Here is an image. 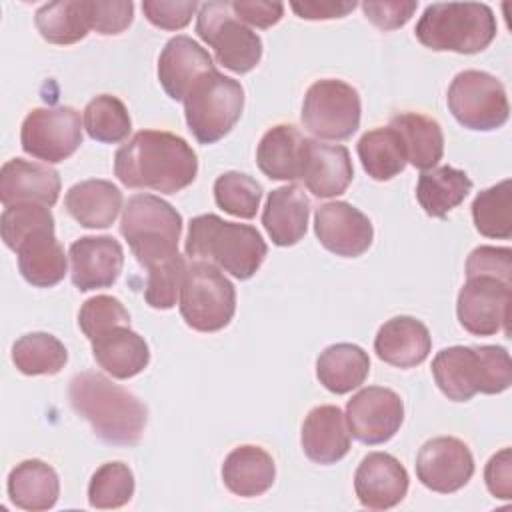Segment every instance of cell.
Returning a JSON list of instances; mask_svg holds the SVG:
<instances>
[{
    "mask_svg": "<svg viewBox=\"0 0 512 512\" xmlns=\"http://www.w3.org/2000/svg\"><path fill=\"white\" fill-rule=\"evenodd\" d=\"M22 278L38 288L56 286L66 276V254L54 236V228H42L26 236L16 248Z\"/></svg>",
    "mask_w": 512,
    "mask_h": 512,
    "instance_id": "4316f807",
    "label": "cell"
},
{
    "mask_svg": "<svg viewBox=\"0 0 512 512\" xmlns=\"http://www.w3.org/2000/svg\"><path fill=\"white\" fill-rule=\"evenodd\" d=\"M70 278L80 292L112 286L124 266V250L112 236H82L70 244Z\"/></svg>",
    "mask_w": 512,
    "mask_h": 512,
    "instance_id": "e0dca14e",
    "label": "cell"
},
{
    "mask_svg": "<svg viewBox=\"0 0 512 512\" xmlns=\"http://www.w3.org/2000/svg\"><path fill=\"white\" fill-rule=\"evenodd\" d=\"M196 34L214 50L216 62L234 74H246L262 58V40L230 8V2H204L196 16Z\"/></svg>",
    "mask_w": 512,
    "mask_h": 512,
    "instance_id": "9c48e42d",
    "label": "cell"
},
{
    "mask_svg": "<svg viewBox=\"0 0 512 512\" xmlns=\"http://www.w3.org/2000/svg\"><path fill=\"white\" fill-rule=\"evenodd\" d=\"M314 232L320 244L342 258L364 254L374 238L372 222L348 202H326L314 214Z\"/></svg>",
    "mask_w": 512,
    "mask_h": 512,
    "instance_id": "2e32d148",
    "label": "cell"
},
{
    "mask_svg": "<svg viewBox=\"0 0 512 512\" xmlns=\"http://www.w3.org/2000/svg\"><path fill=\"white\" fill-rule=\"evenodd\" d=\"M184 250L186 256L208 260L238 280L252 278L268 252L254 226L226 222L216 214H200L190 220Z\"/></svg>",
    "mask_w": 512,
    "mask_h": 512,
    "instance_id": "3957f363",
    "label": "cell"
},
{
    "mask_svg": "<svg viewBox=\"0 0 512 512\" xmlns=\"http://www.w3.org/2000/svg\"><path fill=\"white\" fill-rule=\"evenodd\" d=\"M42 228H54V216L48 206L32 202L4 206L0 218V232L4 244L10 250H14L26 236Z\"/></svg>",
    "mask_w": 512,
    "mask_h": 512,
    "instance_id": "b9f144b4",
    "label": "cell"
},
{
    "mask_svg": "<svg viewBox=\"0 0 512 512\" xmlns=\"http://www.w3.org/2000/svg\"><path fill=\"white\" fill-rule=\"evenodd\" d=\"M120 234L136 260L150 268L178 254L182 216L154 194H136L124 206Z\"/></svg>",
    "mask_w": 512,
    "mask_h": 512,
    "instance_id": "8992f818",
    "label": "cell"
},
{
    "mask_svg": "<svg viewBox=\"0 0 512 512\" xmlns=\"http://www.w3.org/2000/svg\"><path fill=\"white\" fill-rule=\"evenodd\" d=\"M390 126L400 134L406 160L418 170H432L444 154V134L440 124L418 112H400L392 116Z\"/></svg>",
    "mask_w": 512,
    "mask_h": 512,
    "instance_id": "4dcf8cb0",
    "label": "cell"
},
{
    "mask_svg": "<svg viewBox=\"0 0 512 512\" xmlns=\"http://www.w3.org/2000/svg\"><path fill=\"white\" fill-rule=\"evenodd\" d=\"M472 190V180L464 170L440 166L420 174L416 198L424 212L434 218H444L452 208L464 202Z\"/></svg>",
    "mask_w": 512,
    "mask_h": 512,
    "instance_id": "d6a6232c",
    "label": "cell"
},
{
    "mask_svg": "<svg viewBox=\"0 0 512 512\" xmlns=\"http://www.w3.org/2000/svg\"><path fill=\"white\" fill-rule=\"evenodd\" d=\"M308 140L292 124H278L270 128L256 150V162L262 174L270 180H298L302 178Z\"/></svg>",
    "mask_w": 512,
    "mask_h": 512,
    "instance_id": "484cf974",
    "label": "cell"
},
{
    "mask_svg": "<svg viewBox=\"0 0 512 512\" xmlns=\"http://www.w3.org/2000/svg\"><path fill=\"white\" fill-rule=\"evenodd\" d=\"M58 194L60 176L50 166L12 158L0 170V200L4 206L32 202L50 208L58 202Z\"/></svg>",
    "mask_w": 512,
    "mask_h": 512,
    "instance_id": "ffe728a7",
    "label": "cell"
},
{
    "mask_svg": "<svg viewBox=\"0 0 512 512\" xmlns=\"http://www.w3.org/2000/svg\"><path fill=\"white\" fill-rule=\"evenodd\" d=\"M234 16L256 28H270L280 22L284 14L282 2H262V0H234L230 2Z\"/></svg>",
    "mask_w": 512,
    "mask_h": 512,
    "instance_id": "c3c4849f",
    "label": "cell"
},
{
    "mask_svg": "<svg viewBox=\"0 0 512 512\" xmlns=\"http://www.w3.org/2000/svg\"><path fill=\"white\" fill-rule=\"evenodd\" d=\"M8 496L10 502L22 510H48L60 496L58 474L42 460H24L16 464L8 476Z\"/></svg>",
    "mask_w": 512,
    "mask_h": 512,
    "instance_id": "f546056e",
    "label": "cell"
},
{
    "mask_svg": "<svg viewBox=\"0 0 512 512\" xmlns=\"http://www.w3.org/2000/svg\"><path fill=\"white\" fill-rule=\"evenodd\" d=\"M302 450L316 464H336L350 450V430L338 406L322 404L308 412L302 424Z\"/></svg>",
    "mask_w": 512,
    "mask_h": 512,
    "instance_id": "44dd1931",
    "label": "cell"
},
{
    "mask_svg": "<svg viewBox=\"0 0 512 512\" xmlns=\"http://www.w3.org/2000/svg\"><path fill=\"white\" fill-rule=\"evenodd\" d=\"M146 270H148V280L144 288L146 302L156 310H170L180 296V286L186 274V260L180 254H176L158 264H152Z\"/></svg>",
    "mask_w": 512,
    "mask_h": 512,
    "instance_id": "60d3db41",
    "label": "cell"
},
{
    "mask_svg": "<svg viewBox=\"0 0 512 512\" xmlns=\"http://www.w3.org/2000/svg\"><path fill=\"white\" fill-rule=\"evenodd\" d=\"M290 8L304 20H330L342 18L356 8V2H342V0H304V2H290Z\"/></svg>",
    "mask_w": 512,
    "mask_h": 512,
    "instance_id": "f907efd6",
    "label": "cell"
},
{
    "mask_svg": "<svg viewBox=\"0 0 512 512\" xmlns=\"http://www.w3.org/2000/svg\"><path fill=\"white\" fill-rule=\"evenodd\" d=\"M68 360L64 344L48 332H30L12 346V362L26 376L58 374Z\"/></svg>",
    "mask_w": 512,
    "mask_h": 512,
    "instance_id": "d590c367",
    "label": "cell"
},
{
    "mask_svg": "<svg viewBox=\"0 0 512 512\" xmlns=\"http://www.w3.org/2000/svg\"><path fill=\"white\" fill-rule=\"evenodd\" d=\"M178 306L192 330L218 332L230 324L236 312V290L214 264L192 262L186 266Z\"/></svg>",
    "mask_w": 512,
    "mask_h": 512,
    "instance_id": "ba28073f",
    "label": "cell"
},
{
    "mask_svg": "<svg viewBox=\"0 0 512 512\" xmlns=\"http://www.w3.org/2000/svg\"><path fill=\"white\" fill-rule=\"evenodd\" d=\"M418 2L414 0H392V2H362L366 18L380 30H396L404 26L416 12Z\"/></svg>",
    "mask_w": 512,
    "mask_h": 512,
    "instance_id": "7dc6e473",
    "label": "cell"
},
{
    "mask_svg": "<svg viewBox=\"0 0 512 512\" xmlns=\"http://www.w3.org/2000/svg\"><path fill=\"white\" fill-rule=\"evenodd\" d=\"M350 434L362 444H384L402 426L404 404L400 396L382 386H368L356 392L346 404Z\"/></svg>",
    "mask_w": 512,
    "mask_h": 512,
    "instance_id": "5bb4252c",
    "label": "cell"
},
{
    "mask_svg": "<svg viewBox=\"0 0 512 512\" xmlns=\"http://www.w3.org/2000/svg\"><path fill=\"white\" fill-rule=\"evenodd\" d=\"M120 324L130 326V314L118 298L108 294L88 298L78 312V326L88 340H94L102 332Z\"/></svg>",
    "mask_w": 512,
    "mask_h": 512,
    "instance_id": "7bdbcfd3",
    "label": "cell"
},
{
    "mask_svg": "<svg viewBox=\"0 0 512 512\" xmlns=\"http://www.w3.org/2000/svg\"><path fill=\"white\" fill-rule=\"evenodd\" d=\"M68 214L84 228H108L122 208V192L108 180L90 178L74 184L64 198Z\"/></svg>",
    "mask_w": 512,
    "mask_h": 512,
    "instance_id": "f1b7e54d",
    "label": "cell"
},
{
    "mask_svg": "<svg viewBox=\"0 0 512 512\" xmlns=\"http://www.w3.org/2000/svg\"><path fill=\"white\" fill-rule=\"evenodd\" d=\"M354 178L350 152L342 144H320L308 140L302 180L318 198H332L346 192Z\"/></svg>",
    "mask_w": 512,
    "mask_h": 512,
    "instance_id": "603a6c76",
    "label": "cell"
},
{
    "mask_svg": "<svg viewBox=\"0 0 512 512\" xmlns=\"http://www.w3.org/2000/svg\"><path fill=\"white\" fill-rule=\"evenodd\" d=\"M448 108L468 130L490 132L506 124L510 104L502 82L482 70H464L448 86Z\"/></svg>",
    "mask_w": 512,
    "mask_h": 512,
    "instance_id": "30bf717a",
    "label": "cell"
},
{
    "mask_svg": "<svg viewBox=\"0 0 512 512\" xmlns=\"http://www.w3.org/2000/svg\"><path fill=\"white\" fill-rule=\"evenodd\" d=\"M198 4L192 2H162V0H144L142 12L150 24L162 30H180L196 12Z\"/></svg>",
    "mask_w": 512,
    "mask_h": 512,
    "instance_id": "bcb514c9",
    "label": "cell"
},
{
    "mask_svg": "<svg viewBox=\"0 0 512 512\" xmlns=\"http://www.w3.org/2000/svg\"><path fill=\"white\" fill-rule=\"evenodd\" d=\"M512 182L506 178L482 190L472 202L476 230L486 238L508 240L512 236Z\"/></svg>",
    "mask_w": 512,
    "mask_h": 512,
    "instance_id": "8d00e7d4",
    "label": "cell"
},
{
    "mask_svg": "<svg viewBox=\"0 0 512 512\" xmlns=\"http://www.w3.org/2000/svg\"><path fill=\"white\" fill-rule=\"evenodd\" d=\"M90 342L94 360L112 378L128 380L140 374L150 362L146 340L126 324L114 326Z\"/></svg>",
    "mask_w": 512,
    "mask_h": 512,
    "instance_id": "cb8c5ba5",
    "label": "cell"
},
{
    "mask_svg": "<svg viewBox=\"0 0 512 512\" xmlns=\"http://www.w3.org/2000/svg\"><path fill=\"white\" fill-rule=\"evenodd\" d=\"M308 216L310 200L304 188L290 184L268 194L262 224L276 246H294L306 234Z\"/></svg>",
    "mask_w": 512,
    "mask_h": 512,
    "instance_id": "d4e9b609",
    "label": "cell"
},
{
    "mask_svg": "<svg viewBox=\"0 0 512 512\" xmlns=\"http://www.w3.org/2000/svg\"><path fill=\"white\" fill-rule=\"evenodd\" d=\"M356 150L364 172L380 182L398 176L408 162L400 134L392 126H380L364 132Z\"/></svg>",
    "mask_w": 512,
    "mask_h": 512,
    "instance_id": "836d02e7",
    "label": "cell"
},
{
    "mask_svg": "<svg viewBox=\"0 0 512 512\" xmlns=\"http://www.w3.org/2000/svg\"><path fill=\"white\" fill-rule=\"evenodd\" d=\"M474 458L460 438L438 436L422 444L416 456V476L432 492L452 494L468 484Z\"/></svg>",
    "mask_w": 512,
    "mask_h": 512,
    "instance_id": "9a60e30c",
    "label": "cell"
},
{
    "mask_svg": "<svg viewBox=\"0 0 512 512\" xmlns=\"http://www.w3.org/2000/svg\"><path fill=\"white\" fill-rule=\"evenodd\" d=\"M68 398L74 412L94 434L116 446H134L146 428L148 410L138 396L100 372H80L70 380Z\"/></svg>",
    "mask_w": 512,
    "mask_h": 512,
    "instance_id": "7a4b0ae2",
    "label": "cell"
},
{
    "mask_svg": "<svg viewBox=\"0 0 512 512\" xmlns=\"http://www.w3.org/2000/svg\"><path fill=\"white\" fill-rule=\"evenodd\" d=\"M36 28L50 44H74L86 38L90 28L88 0L48 2L36 10Z\"/></svg>",
    "mask_w": 512,
    "mask_h": 512,
    "instance_id": "e575fe53",
    "label": "cell"
},
{
    "mask_svg": "<svg viewBox=\"0 0 512 512\" xmlns=\"http://www.w3.org/2000/svg\"><path fill=\"white\" fill-rule=\"evenodd\" d=\"M186 124L200 144H214L224 138L240 120L244 90L238 80L220 74L216 68L204 72L184 96Z\"/></svg>",
    "mask_w": 512,
    "mask_h": 512,
    "instance_id": "52a82bcc",
    "label": "cell"
},
{
    "mask_svg": "<svg viewBox=\"0 0 512 512\" xmlns=\"http://www.w3.org/2000/svg\"><path fill=\"white\" fill-rule=\"evenodd\" d=\"M512 284L496 276H470L458 292L456 314L464 330L474 336L510 334Z\"/></svg>",
    "mask_w": 512,
    "mask_h": 512,
    "instance_id": "4fadbf2b",
    "label": "cell"
},
{
    "mask_svg": "<svg viewBox=\"0 0 512 512\" xmlns=\"http://www.w3.org/2000/svg\"><path fill=\"white\" fill-rule=\"evenodd\" d=\"M86 134L104 144H118L128 138L132 130L130 114L124 102L112 94L92 98L84 108Z\"/></svg>",
    "mask_w": 512,
    "mask_h": 512,
    "instance_id": "74e56055",
    "label": "cell"
},
{
    "mask_svg": "<svg viewBox=\"0 0 512 512\" xmlns=\"http://www.w3.org/2000/svg\"><path fill=\"white\" fill-rule=\"evenodd\" d=\"M90 28L104 36H114L124 32L134 18V4L130 0L120 2H100L88 0Z\"/></svg>",
    "mask_w": 512,
    "mask_h": 512,
    "instance_id": "ee69618b",
    "label": "cell"
},
{
    "mask_svg": "<svg viewBox=\"0 0 512 512\" xmlns=\"http://www.w3.org/2000/svg\"><path fill=\"white\" fill-rule=\"evenodd\" d=\"M134 494V474L124 462H106L90 478L88 504L98 510L120 508Z\"/></svg>",
    "mask_w": 512,
    "mask_h": 512,
    "instance_id": "f35d334b",
    "label": "cell"
},
{
    "mask_svg": "<svg viewBox=\"0 0 512 512\" xmlns=\"http://www.w3.org/2000/svg\"><path fill=\"white\" fill-rule=\"evenodd\" d=\"M370 372L368 354L350 342L328 346L316 360V376L332 394H348L362 386Z\"/></svg>",
    "mask_w": 512,
    "mask_h": 512,
    "instance_id": "1f68e13d",
    "label": "cell"
},
{
    "mask_svg": "<svg viewBox=\"0 0 512 512\" xmlns=\"http://www.w3.org/2000/svg\"><path fill=\"white\" fill-rule=\"evenodd\" d=\"M114 174L128 188L176 194L198 174L192 146L164 130H140L114 154Z\"/></svg>",
    "mask_w": 512,
    "mask_h": 512,
    "instance_id": "6da1fadb",
    "label": "cell"
},
{
    "mask_svg": "<svg viewBox=\"0 0 512 512\" xmlns=\"http://www.w3.org/2000/svg\"><path fill=\"white\" fill-rule=\"evenodd\" d=\"M276 478L272 456L254 444L234 448L222 464L224 486L242 498H254L268 492Z\"/></svg>",
    "mask_w": 512,
    "mask_h": 512,
    "instance_id": "83f0119b",
    "label": "cell"
},
{
    "mask_svg": "<svg viewBox=\"0 0 512 512\" xmlns=\"http://www.w3.org/2000/svg\"><path fill=\"white\" fill-rule=\"evenodd\" d=\"M360 96L354 86L338 78L316 80L302 102L304 128L322 140H346L360 126Z\"/></svg>",
    "mask_w": 512,
    "mask_h": 512,
    "instance_id": "8fae6325",
    "label": "cell"
},
{
    "mask_svg": "<svg viewBox=\"0 0 512 512\" xmlns=\"http://www.w3.org/2000/svg\"><path fill=\"white\" fill-rule=\"evenodd\" d=\"M418 42L436 52L476 54L496 36V16L478 2H438L426 6L416 22Z\"/></svg>",
    "mask_w": 512,
    "mask_h": 512,
    "instance_id": "5b68a950",
    "label": "cell"
},
{
    "mask_svg": "<svg viewBox=\"0 0 512 512\" xmlns=\"http://www.w3.org/2000/svg\"><path fill=\"white\" fill-rule=\"evenodd\" d=\"M208 70H214L208 50L182 34L170 38L158 58V80L172 100H184L190 86Z\"/></svg>",
    "mask_w": 512,
    "mask_h": 512,
    "instance_id": "d6986e66",
    "label": "cell"
},
{
    "mask_svg": "<svg viewBox=\"0 0 512 512\" xmlns=\"http://www.w3.org/2000/svg\"><path fill=\"white\" fill-rule=\"evenodd\" d=\"M20 144L26 154L46 164L70 158L82 144L80 114L70 106L34 108L22 122Z\"/></svg>",
    "mask_w": 512,
    "mask_h": 512,
    "instance_id": "7c38bea8",
    "label": "cell"
},
{
    "mask_svg": "<svg viewBox=\"0 0 512 512\" xmlns=\"http://www.w3.org/2000/svg\"><path fill=\"white\" fill-rule=\"evenodd\" d=\"M432 376L454 402L474 394H500L512 384V360L502 346H450L432 360Z\"/></svg>",
    "mask_w": 512,
    "mask_h": 512,
    "instance_id": "277c9868",
    "label": "cell"
},
{
    "mask_svg": "<svg viewBox=\"0 0 512 512\" xmlns=\"http://www.w3.org/2000/svg\"><path fill=\"white\" fill-rule=\"evenodd\" d=\"M354 492L364 508H394L408 492V472L392 454L370 452L356 468Z\"/></svg>",
    "mask_w": 512,
    "mask_h": 512,
    "instance_id": "ac0fdd59",
    "label": "cell"
},
{
    "mask_svg": "<svg viewBox=\"0 0 512 512\" xmlns=\"http://www.w3.org/2000/svg\"><path fill=\"white\" fill-rule=\"evenodd\" d=\"M484 480L492 496L510 500L512 498V452L510 448H502L496 452L486 468H484Z\"/></svg>",
    "mask_w": 512,
    "mask_h": 512,
    "instance_id": "681fc988",
    "label": "cell"
},
{
    "mask_svg": "<svg viewBox=\"0 0 512 512\" xmlns=\"http://www.w3.org/2000/svg\"><path fill=\"white\" fill-rule=\"evenodd\" d=\"M432 348L428 328L414 316H394L386 320L376 338V356L396 368H414L422 364Z\"/></svg>",
    "mask_w": 512,
    "mask_h": 512,
    "instance_id": "7402d4cb",
    "label": "cell"
},
{
    "mask_svg": "<svg viewBox=\"0 0 512 512\" xmlns=\"http://www.w3.org/2000/svg\"><path fill=\"white\" fill-rule=\"evenodd\" d=\"M214 200L224 212L250 220L260 208L262 186L248 174L224 172L214 182Z\"/></svg>",
    "mask_w": 512,
    "mask_h": 512,
    "instance_id": "ab89813d",
    "label": "cell"
},
{
    "mask_svg": "<svg viewBox=\"0 0 512 512\" xmlns=\"http://www.w3.org/2000/svg\"><path fill=\"white\" fill-rule=\"evenodd\" d=\"M470 276H496L510 282L512 276V250L496 246H478L466 260V278Z\"/></svg>",
    "mask_w": 512,
    "mask_h": 512,
    "instance_id": "f6af8a7d",
    "label": "cell"
}]
</instances>
